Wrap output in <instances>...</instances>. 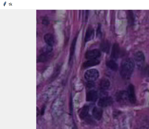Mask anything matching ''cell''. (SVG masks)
I'll list each match as a JSON object with an SVG mask.
<instances>
[{"instance_id": "cell-1", "label": "cell", "mask_w": 149, "mask_h": 129, "mask_svg": "<svg viewBox=\"0 0 149 129\" xmlns=\"http://www.w3.org/2000/svg\"><path fill=\"white\" fill-rule=\"evenodd\" d=\"M135 64L133 60L130 58L125 59L122 62L120 68L121 76L125 79L129 78L134 71Z\"/></svg>"}, {"instance_id": "cell-2", "label": "cell", "mask_w": 149, "mask_h": 129, "mask_svg": "<svg viewBox=\"0 0 149 129\" xmlns=\"http://www.w3.org/2000/svg\"><path fill=\"white\" fill-rule=\"evenodd\" d=\"M99 76V72L95 69H90L86 71L84 74L85 79L88 82H91L95 81Z\"/></svg>"}, {"instance_id": "cell-3", "label": "cell", "mask_w": 149, "mask_h": 129, "mask_svg": "<svg viewBox=\"0 0 149 129\" xmlns=\"http://www.w3.org/2000/svg\"><path fill=\"white\" fill-rule=\"evenodd\" d=\"M145 60L144 54L142 52L140 51L136 52L134 56V64L139 68H141L143 66Z\"/></svg>"}, {"instance_id": "cell-4", "label": "cell", "mask_w": 149, "mask_h": 129, "mask_svg": "<svg viewBox=\"0 0 149 129\" xmlns=\"http://www.w3.org/2000/svg\"><path fill=\"white\" fill-rule=\"evenodd\" d=\"M113 103V99L111 97L105 96L100 98L98 103V105L101 107H105L111 105Z\"/></svg>"}, {"instance_id": "cell-5", "label": "cell", "mask_w": 149, "mask_h": 129, "mask_svg": "<svg viewBox=\"0 0 149 129\" xmlns=\"http://www.w3.org/2000/svg\"><path fill=\"white\" fill-rule=\"evenodd\" d=\"M101 55L100 51L97 49H94L87 51L85 54L86 58L88 59H97Z\"/></svg>"}, {"instance_id": "cell-6", "label": "cell", "mask_w": 149, "mask_h": 129, "mask_svg": "<svg viewBox=\"0 0 149 129\" xmlns=\"http://www.w3.org/2000/svg\"><path fill=\"white\" fill-rule=\"evenodd\" d=\"M128 100L131 103H134L136 101V98L134 86L132 84L128 86L127 91Z\"/></svg>"}, {"instance_id": "cell-7", "label": "cell", "mask_w": 149, "mask_h": 129, "mask_svg": "<svg viewBox=\"0 0 149 129\" xmlns=\"http://www.w3.org/2000/svg\"><path fill=\"white\" fill-rule=\"evenodd\" d=\"M97 92L94 90H91L88 91L86 95V100L87 101L94 102L98 98Z\"/></svg>"}, {"instance_id": "cell-8", "label": "cell", "mask_w": 149, "mask_h": 129, "mask_svg": "<svg viewBox=\"0 0 149 129\" xmlns=\"http://www.w3.org/2000/svg\"><path fill=\"white\" fill-rule=\"evenodd\" d=\"M120 52V48L117 43H115L113 46L111 53V57L113 59H117L119 56Z\"/></svg>"}, {"instance_id": "cell-9", "label": "cell", "mask_w": 149, "mask_h": 129, "mask_svg": "<svg viewBox=\"0 0 149 129\" xmlns=\"http://www.w3.org/2000/svg\"><path fill=\"white\" fill-rule=\"evenodd\" d=\"M95 32L93 29L91 27L88 28L87 30L85 37V41L88 42L92 40L94 37Z\"/></svg>"}, {"instance_id": "cell-10", "label": "cell", "mask_w": 149, "mask_h": 129, "mask_svg": "<svg viewBox=\"0 0 149 129\" xmlns=\"http://www.w3.org/2000/svg\"><path fill=\"white\" fill-rule=\"evenodd\" d=\"M92 115L93 117L97 120H100L101 118L102 114V110L97 107H94L92 110Z\"/></svg>"}, {"instance_id": "cell-11", "label": "cell", "mask_w": 149, "mask_h": 129, "mask_svg": "<svg viewBox=\"0 0 149 129\" xmlns=\"http://www.w3.org/2000/svg\"><path fill=\"white\" fill-rule=\"evenodd\" d=\"M116 98L119 101H124L128 100L127 92L124 90L119 92L116 95Z\"/></svg>"}, {"instance_id": "cell-12", "label": "cell", "mask_w": 149, "mask_h": 129, "mask_svg": "<svg viewBox=\"0 0 149 129\" xmlns=\"http://www.w3.org/2000/svg\"><path fill=\"white\" fill-rule=\"evenodd\" d=\"M100 62L97 59H88L84 63L83 66L84 68H88L97 65Z\"/></svg>"}, {"instance_id": "cell-13", "label": "cell", "mask_w": 149, "mask_h": 129, "mask_svg": "<svg viewBox=\"0 0 149 129\" xmlns=\"http://www.w3.org/2000/svg\"><path fill=\"white\" fill-rule=\"evenodd\" d=\"M56 90L55 87L52 86L48 88L45 92V97L48 99L52 98L55 95Z\"/></svg>"}, {"instance_id": "cell-14", "label": "cell", "mask_w": 149, "mask_h": 129, "mask_svg": "<svg viewBox=\"0 0 149 129\" xmlns=\"http://www.w3.org/2000/svg\"><path fill=\"white\" fill-rule=\"evenodd\" d=\"M110 86V82L109 79L106 78H103L100 81L99 86L100 88L103 90L108 89Z\"/></svg>"}, {"instance_id": "cell-15", "label": "cell", "mask_w": 149, "mask_h": 129, "mask_svg": "<svg viewBox=\"0 0 149 129\" xmlns=\"http://www.w3.org/2000/svg\"><path fill=\"white\" fill-rule=\"evenodd\" d=\"M44 39L45 42L49 46H52L54 43V38L53 35L50 34H46L44 37Z\"/></svg>"}, {"instance_id": "cell-16", "label": "cell", "mask_w": 149, "mask_h": 129, "mask_svg": "<svg viewBox=\"0 0 149 129\" xmlns=\"http://www.w3.org/2000/svg\"><path fill=\"white\" fill-rule=\"evenodd\" d=\"M76 42L77 38L75 37L73 40L70 47L69 57L70 61H71L74 55L75 50Z\"/></svg>"}, {"instance_id": "cell-17", "label": "cell", "mask_w": 149, "mask_h": 129, "mask_svg": "<svg viewBox=\"0 0 149 129\" xmlns=\"http://www.w3.org/2000/svg\"><path fill=\"white\" fill-rule=\"evenodd\" d=\"M89 107L88 106H84L80 110L79 114L80 117L82 119L86 117L88 115Z\"/></svg>"}, {"instance_id": "cell-18", "label": "cell", "mask_w": 149, "mask_h": 129, "mask_svg": "<svg viewBox=\"0 0 149 129\" xmlns=\"http://www.w3.org/2000/svg\"><path fill=\"white\" fill-rule=\"evenodd\" d=\"M107 66L112 70L116 71L118 69V65L113 60L108 61L106 63Z\"/></svg>"}, {"instance_id": "cell-19", "label": "cell", "mask_w": 149, "mask_h": 129, "mask_svg": "<svg viewBox=\"0 0 149 129\" xmlns=\"http://www.w3.org/2000/svg\"><path fill=\"white\" fill-rule=\"evenodd\" d=\"M100 48L103 52L108 53L109 51L110 46L109 43L107 41L102 43L100 46Z\"/></svg>"}, {"instance_id": "cell-20", "label": "cell", "mask_w": 149, "mask_h": 129, "mask_svg": "<svg viewBox=\"0 0 149 129\" xmlns=\"http://www.w3.org/2000/svg\"><path fill=\"white\" fill-rule=\"evenodd\" d=\"M101 26L100 24L98 25L96 31V34L98 37H100L102 36Z\"/></svg>"}, {"instance_id": "cell-21", "label": "cell", "mask_w": 149, "mask_h": 129, "mask_svg": "<svg viewBox=\"0 0 149 129\" xmlns=\"http://www.w3.org/2000/svg\"><path fill=\"white\" fill-rule=\"evenodd\" d=\"M129 14H128L129 17L128 18L129 19V20L130 21V22L131 23H132L133 22L134 19V17L133 14H132V12L131 10H130L129 11Z\"/></svg>"}]
</instances>
